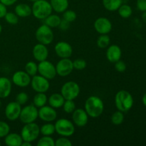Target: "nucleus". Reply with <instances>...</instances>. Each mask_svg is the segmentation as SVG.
I'll use <instances>...</instances> for the list:
<instances>
[{
  "label": "nucleus",
  "mask_w": 146,
  "mask_h": 146,
  "mask_svg": "<svg viewBox=\"0 0 146 146\" xmlns=\"http://www.w3.org/2000/svg\"><path fill=\"white\" fill-rule=\"evenodd\" d=\"M84 109L91 118H98L102 115L104 110V104L102 99L96 96H91L86 99Z\"/></svg>",
  "instance_id": "nucleus-1"
},
{
  "label": "nucleus",
  "mask_w": 146,
  "mask_h": 146,
  "mask_svg": "<svg viewBox=\"0 0 146 146\" xmlns=\"http://www.w3.org/2000/svg\"><path fill=\"white\" fill-rule=\"evenodd\" d=\"M115 105L118 111L126 113L133 106V98L128 91L121 90L115 96Z\"/></svg>",
  "instance_id": "nucleus-2"
},
{
  "label": "nucleus",
  "mask_w": 146,
  "mask_h": 146,
  "mask_svg": "<svg viewBox=\"0 0 146 146\" xmlns=\"http://www.w3.org/2000/svg\"><path fill=\"white\" fill-rule=\"evenodd\" d=\"M31 11L33 16L37 19L44 20L52 14L53 9L49 1L46 0H37L33 2Z\"/></svg>",
  "instance_id": "nucleus-3"
},
{
  "label": "nucleus",
  "mask_w": 146,
  "mask_h": 146,
  "mask_svg": "<svg viewBox=\"0 0 146 146\" xmlns=\"http://www.w3.org/2000/svg\"><path fill=\"white\" fill-rule=\"evenodd\" d=\"M56 133L60 136L70 137L75 133V126L72 121L66 118H60L54 123Z\"/></svg>",
  "instance_id": "nucleus-4"
},
{
  "label": "nucleus",
  "mask_w": 146,
  "mask_h": 146,
  "mask_svg": "<svg viewBox=\"0 0 146 146\" xmlns=\"http://www.w3.org/2000/svg\"><path fill=\"white\" fill-rule=\"evenodd\" d=\"M21 138L23 141L28 142H34L38 139L40 135V127L36 123H30L24 124L21 131Z\"/></svg>",
  "instance_id": "nucleus-5"
},
{
  "label": "nucleus",
  "mask_w": 146,
  "mask_h": 146,
  "mask_svg": "<svg viewBox=\"0 0 146 146\" xmlns=\"http://www.w3.org/2000/svg\"><path fill=\"white\" fill-rule=\"evenodd\" d=\"M35 37L38 43L47 46L53 42L54 34L51 27L43 24L36 31Z\"/></svg>",
  "instance_id": "nucleus-6"
},
{
  "label": "nucleus",
  "mask_w": 146,
  "mask_h": 146,
  "mask_svg": "<svg viewBox=\"0 0 146 146\" xmlns=\"http://www.w3.org/2000/svg\"><path fill=\"white\" fill-rule=\"evenodd\" d=\"M80 91V86L76 82L69 81L63 84L61 94L65 100H74L79 96Z\"/></svg>",
  "instance_id": "nucleus-7"
},
{
  "label": "nucleus",
  "mask_w": 146,
  "mask_h": 146,
  "mask_svg": "<svg viewBox=\"0 0 146 146\" xmlns=\"http://www.w3.org/2000/svg\"><path fill=\"white\" fill-rule=\"evenodd\" d=\"M38 118V109L34 104H30L21 108L19 119L24 124L35 122Z\"/></svg>",
  "instance_id": "nucleus-8"
},
{
  "label": "nucleus",
  "mask_w": 146,
  "mask_h": 146,
  "mask_svg": "<svg viewBox=\"0 0 146 146\" xmlns=\"http://www.w3.org/2000/svg\"><path fill=\"white\" fill-rule=\"evenodd\" d=\"M38 73L39 75L48 80L54 79L57 75L56 66H54L51 61H47V59L38 62Z\"/></svg>",
  "instance_id": "nucleus-9"
},
{
  "label": "nucleus",
  "mask_w": 146,
  "mask_h": 146,
  "mask_svg": "<svg viewBox=\"0 0 146 146\" xmlns=\"http://www.w3.org/2000/svg\"><path fill=\"white\" fill-rule=\"evenodd\" d=\"M30 85L36 93H46L50 88L49 80L39 74L32 76Z\"/></svg>",
  "instance_id": "nucleus-10"
},
{
  "label": "nucleus",
  "mask_w": 146,
  "mask_h": 146,
  "mask_svg": "<svg viewBox=\"0 0 146 146\" xmlns=\"http://www.w3.org/2000/svg\"><path fill=\"white\" fill-rule=\"evenodd\" d=\"M74 69L73 61L70 58H61L56 65V74L61 77L68 76L73 72Z\"/></svg>",
  "instance_id": "nucleus-11"
},
{
  "label": "nucleus",
  "mask_w": 146,
  "mask_h": 146,
  "mask_svg": "<svg viewBox=\"0 0 146 146\" xmlns=\"http://www.w3.org/2000/svg\"><path fill=\"white\" fill-rule=\"evenodd\" d=\"M31 78L25 71H17L13 74L11 81L20 88H25L30 85Z\"/></svg>",
  "instance_id": "nucleus-12"
},
{
  "label": "nucleus",
  "mask_w": 146,
  "mask_h": 146,
  "mask_svg": "<svg viewBox=\"0 0 146 146\" xmlns=\"http://www.w3.org/2000/svg\"><path fill=\"white\" fill-rule=\"evenodd\" d=\"M21 111V106L17 101H11L6 106L4 113L6 118L11 121H14L19 119Z\"/></svg>",
  "instance_id": "nucleus-13"
},
{
  "label": "nucleus",
  "mask_w": 146,
  "mask_h": 146,
  "mask_svg": "<svg viewBox=\"0 0 146 146\" xmlns=\"http://www.w3.org/2000/svg\"><path fill=\"white\" fill-rule=\"evenodd\" d=\"M96 31L100 34H108L111 31L113 25L111 21L106 17H99L94 23Z\"/></svg>",
  "instance_id": "nucleus-14"
},
{
  "label": "nucleus",
  "mask_w": 146,
  "mask_h": 146,
  "mask_svg": "<svg viewBox=\"0 0 146 146\" xmlns=\"http://www.w3.org/2000/svg\"><path fill=\"white\" fill-rule=\"evenodd\" d=\"M38 118L46 123H51L57 118V112L55 108L50 106H44L38 109Z\"/></svg>",
  "instance_id": "nucleus-15"
},
{
  "label": "nucleus",
  "mask_w": 146,
  "mask_h": 146,
  "mask_svg": "<svg viewBox=\"0 0 146 146\" xmlns=\"http://www.w3.org/2000/svg\"><path fill=\"white\" fill-rule=\"evenodd\" d=\"M56 55L61 58H70L73 54V48L69 43L66 41H58L54 46Z\"/></svg>",
  "instance_id": "nucleus-16"
},
{
  "label": "nucleus",
  "mask_w": 146,
  "mask_h": 146,
  "mask_svg": "<svg viewBox=\"0 0 146 146\" xmlns=\"http://www.w3.org/2000/svg\"><path fill=\"white\" fill-rule=\"evenodd\" d=\"M88 115L84 108H76L72 113V121L78 127H84L88 121Z\"/></svg>",
  "instance_id": "nucleus-17"
},
{
  "label": "nucleus",
  "mask_w": 146,
  "mask_h": 146,
  "mask_svg": "<svg viewBox=\"0 0 146 146\" xmlns=\"http://www.w3.org/2000/svg\"><path fill=\"white\" fill-rule=\"evenodd\" d=\"M33 57L38 62L46 60L48 56V50L46 45L42 44H36L32 49Z\"/></svg>",
  "instance_id": "nucleus-18"
},
{
  "label": "nucleus",
  "mask_w": 146,
  "mask_h": 146,
  "mask_svg": "<svg viewBox=\"0 0 146 146\" xmlns=\"http://www.w3.org/2000/svg\"><path fill=\"white\" fill-rule=\"evenodd\" d=\"M106 58L111 63H115L121 59L122 51L119 46L116 44L108 46L106 50Z\"/></svg>",
  "instance_id": "nucleus-19"
},
{
  "label": "nucleus",
  "mask_w": 146,
  "mask_h": 146,
  "mask_svg": "<svg viewBox=\"0 0 146 146\" xmlns=\"http://www.w3.org/2000/svg\"><path fill=\"white\" fill-rule=\"evenodd\" d=\"M11 88V81L7 77H0V98H6L9 96Z\"/></svg>",
  "instance_id": "nucleus-20"
},
{
  "label": "nucleus",
  "mask_w": 146,
  "mask_h": 146,
  "mask_svg": "<svg viewBox=\"0 0 146 146\" xmlns=\"http://www.w3.org/2000/svg\"><path fill=\"white\" fill-rule=\"evenodd\" d=\"M64 101H65V98L61 95V94H59V93L52 94L48 98V103L49 106L55 109L61 108L64 105Z\"/></svg>",
  "instance_id": "nucleus-21"
},
{
  "label": "nucleus",
  "mask_w": 146,
  "mask_h": 146,
  "mask_svg": "<svg viewBox=\"0 0 146 146\" xmlns=\"http://www.w3.org/2000/svg\"><path fill=\"white\" fill-rule=\"evenodd\" d=\"M4 138V143L8 146H21L23 142L21 135L16 133H9Z\"/></svg>",
  "instance_id": "nucleus-22"
},
{
  "label": "nucleus",
  "mask_w": 146,
  "mask_h": 146,
  "mask_svg": "<svg viewBox=\"0 0 146 146\" xmlns=\"http://www.w3.org/2000/svg\"><path fill=\"white\" fill-rule=\"evenodd\" d=\"M14 12L19 17H21V18H26L32 14L31 7L24 3L17 4L14 9Z\"/></svg>",
  "instance_id": "nucleus-23"
},
{
  "label": "nucleus",
  "mask_w": 146,
  "mask_h": 146,
  "mask_svg": "<svg viewBox=\"0 0 146 146\" xmlns=\"http://www.w3.org/2000/svg\"><path fill=\"white\" fill-rule=\"evenodd\" d=\"M50 4L52 7L53 11L58 14H61L68 9V0H50Z\"/></svg>",
  "instance_id": "nucleus-24"
},
{
  "label": "nucleus",
  "mask_w": 146,
  "mask_h": 146,
  "mask_svg": "<svg viewBox=\"0 0 146 146\" xmlns=\"http://www.w3.org/2000/svg\"><path fill=\"white\" fill-rule=\"evenodd\" d=\"M61 21V18L57 14H51L48 15L46 18L44 19V24L47 25L48 27L53 28H58L59 26L60 22Z\"/></svg>",
  "instance_id": "nucleus-25"
},
{
  "label": "nucleus",
  "mask_w": 146,
  "mask_h": 146,
  "mask_svg": "<svg viewBox=\"0 0 146 146\" xmlns=\"http://www.w3.org/2000/svg\"><path fill=\"white\" fill-rule=\"evenodd\" d=\"M104 8L109 11H115L123 4V0H102Z\"/></svg>",
  "instance_id": "nucleus-26"
},
{
  "label": "nucleus",
  "mask_w": 146,
  "mask_h": 146,
  "mask_svg": "<svg viewBox=\"0 0 146 146\" xmlns=\"http://www.w3.org/2000/svg\"><path fill=\"white\" fill-rule=\"evenodd\" d=\"M47 102L48 98L45 93H36L33 99V104L38 108L45 106Z\"/></svg>",
  "instance_id": "nucleus-27"
},
{
  "label": "nucleus",
  "mask_w": 146,
  "mask_h": 146,
  "mask_svg": "<svg viewBox=\"0 0 146 146\" xmlns=\"http://www.w3.org/2000/svg\"><path fill=\"white\" fill-rule=\"evenodd\" d=\"M117 11H118V14L120 15V17L123 19L129 18L132 15L133 13V10L131 6L125 4H121Z\"/></svg>",
  "instance_id": "nucleus-28"
},
{
  "label": "nucleus",
  "mask_w": 146,
  "mask_h": 146,
  "mask_svg": "<svg viewBox=\"0 0 146 146\" xmlns=\"http://www.w3.org/2000/svg\"><path fill=\"white\" fill-rule=\"evenodd\" d=\"M56 132L54 124L51 123H46L40 127V133L42 135H51Z\"/></svg>",
  "instance_id": "nucleus-29"
},
{
  "label": "nucleus",
  "mask_w": 146,
  "mask_h": 146,
  "mask_svg": "<svg viewBox=\"0 0 146 146\" xmlns=\"http://www.w3.org/2000/svg\"><path fill=\"white\" fill-rule=\"evenodd\" d=\"M97 46L100 48H106L111 43V38L108 34H100L97 39Z\"/></svg>",
  "instance_id": "nucleus-30"
},
{
  "label": "nucleus",
  "mask_w": 146,
  "mask_h": 146,
  "mask_svg": "<svg viewBox=\"0 0 146 146\" xmlns=\"http://www.w3.org/2000/svg\"><path fill=\"white\" fill-rule=\"evenodd\" d=\"M24 68H25L26 72L31 77L36 75L38 73V64L33 61H28L26 64Z\"/></svg>",
  "instance_id": "nucleus-31"
},
{
  "label": "nucleus",
  "mask_w": 146,
  "mask_h": 146,
  "mask_svg": "<svg viewBox=\"0 0 146 146\" xmlns=\"http://www.w3.org/2000/svg\"><path fill=\"white\" fill-rule=\"evenodd\" d=\"M111 121L113 125H120L124 121V114L123 113L120 111H116L112 114L111 117Z\"/></svg>",
  "instance_id": "nucleus-32"
},
{
  "label": "nucleus",
  "mask_w": 146,
  "mask_h": 146,
  "mask_svg": "<svg viewBox=\"0 0 146 146\" xmlns=\"http://www.w3.org/2000/svg\"><path fill=\"white\" fill-rule=\"evenodd\" d=\"M36 145L38 146H54L55 141L50 135H43L37 141Z\"/></svg>",
  "instance_id": "nucleus-33"
},
{
  "label": "nucleus",
  "mask_w": 146,
  "mask_h": 146,
  "mask_svg": "<svg viewBox=\"0 0 146 146\" xmlns=\"http://www.w3.org/2000/svg\"><path fill=\"white\" fill-rule=\"evenodd\" d=\"M62 107L66 113H72L76 109V104L74 100H65Z\"/></svg>",
  "instance_id": "nucleus-34"
},
{
  "label": "nucleus",
  "mask_w": 146,
  "mask_h": 146,
  "mask_svg": "<svg viewBox=\"0 0 146 146\" xmlns=\"http://www.w3.org/2000/svg\"><path fill=\"white\" fill-rule=\"evenodd\" d=\"M4 18L5 19L6 21L8 24H11V25H15L19 22V17L15 14V12H11V11L8 12L7 11Z\"/></svg>",
  "instance_id": "nucleus-35"
},
{
  "label": "nucleus",
  "mask_w": 146,
  "mask_h": 146,
  "mask_svg": "<svg viewBox=\"0 0 146 146\" xmlns=\"http://www.w3.org/2000/svg\"><path fill=\"white\" fill-rule=\"evenodd\" d=\"M77 18V14L73 10H68L66 9L65 11L63 12V18L64 19H65L66 21H68V22L71 23L74 22V21H76Z\"/></svg>",
  "instance_id": "nucleus-36"
},
{
  "label": "nucleus",
  "mask_w": 146,
  "mask_h": 146,
  "mask_svg": "<svg viewBox=\"0 0 146 146\" xmlns=\"http://www.w3.org/2000/svg\"><path fill=\"white\" fill-rule=\"evenodd\" d=\"M73 66H74V69L81 71L86 68L87 63L86 60L83 59V58H77L73 61Z\"/></svg>",
  "instance_id": "nucleus-37"
},
{
  "label": "nucleus",
  "mask_w": 146,
  "mask_h": 146,
  "mask_svg": "<svg viewBox=\"0 0 146 146\" xmlns=\"http://www.w3.org/2000/svg\"><path fill=\"white\" fill-rule=\"evenodd\" d=\"M10 133V126L7 123L0 121V138H4Z\"/></svg>",
  "instance_id": "nucleus-38"
},
{
  "label": "nucleus",
  "mask_w": 146,
  "mask_h": 146,
  "mask_svg": "<svg viewBox=\"0 0 146 146\" xmlns=\"http://www.w3.org/2000/svg\"><path fill=\"white\" fill-rule=\"evenodd\" d=\"M29 100V96L26 92H20L19 93L16 97V101L20 104L21 106L24 105L27 103Z\"/></svg>",
  "instance_id": "nucleus-39"
},
{
  "label": "nucleus",
  "mask_w": 146,
  "mask_h": 146,
  "mask_svg": "<svg viewBox=\"0 0 146 146\" xmlns=\"http://www.w3.org/2000/svg\"><path fill=\"white\" fill-rule=\"evenodd\" d=\"M55 145L56 146H71L72 143L68 138V137L61 136L56 141H55Z\"/></svg>",
  "instance_id": "nucleus-40"
},
{
  "label": "nucleus",
  "mask_w": 146,
  "mask_h": 146,
  "mask_svg": "<svg viewBox=\"0 0 146 146\" xmlns=\"http://www.w3.org/2000/svg\"><path fill=\"white\" fill-rule=\"evenodd\" d=\"M115 64V69L119 73H123L126 70V64L124 61L121 59L114 63Z\"/></svg>",
  "instance_id": "nucleus-41"
},
{
  "label": "nucleus",
  "mask_w": 146,
  "mask_h": 146,
  "mask_svg": "<svg viewBox=\"0 0 146 146\" xmlns=\"http://www.w3.org/2000/svg\"><path fill=\"white\" fill-rule=\"evenodd\" d=\"M70 24H71V23L66 21L64 19H61V21L60 22L58 28H59L61 31H66V30H68L69 29Z\"/></svg>",
  "instance_id": "nucleus-42"
},
{
  "label": "nucleus",
  "mask_w": 146,
  "mask_h": 146,
  "mask_svg": "<svg viewBox=\"0 0 146 146\" xmlns=\"http://www.w3.org/2000/svg\"><path fill=\"white\" fill-rule=\"evenodd\" d=\"M137 8L141 11H146V0H137Z\"/></svg>",
  "instance_id": "nucleus-43"
},
{
  "label": "nucleus",
  "mask_w": 146,
  "mask_h": 146,
  "mask_svg": "<svg viewBox=\"0 0 146 146\" xmlns=\"http://www.w3.org/2000/svg\"><path fill=\"white\" fill-rule=\"evenodd\" d=\"M7 12V6L3 4L2 3L0 2V19L4 18V16L6 15Z\"/></svg>",
  "instance_id": "nucleus-44"
},
{
  "label": "nucleus",
  "mask_w": 146,
  "mask_h": 146,
  "mask_svg": "<svg viewBox=\"0 0 146 146\" xmlns=\"http://www.w3.org/2000/svg\"><path fill=\"white\" fill-rule=\"evenodd\" d=\"M17 1V0H0V2L2 3L3 4H4L7 7L9 6H11L13 4H15Z\"/></svg>",
  "instance_id": "nucleus-45"
},
{
  "label": "nucleus",
  "mask_w": 146,
  "mask_h": 146,
  "mask_svg": "<svg viewBox=\"0 0 146 146\" xmlns=\"http://www.w3.org/2000/svg\"><path fill=\"white\" fill-rule=\"evenodd\" d=\"M31 143L28 142V141H23L22 143H21V146H31Z\"/></svg>",
  "instance_id": "nucleus-46"
},
{
  "label": "nucleus",
  "mask_w": 146,
  "mask_h": 146,
  "mask_svg": "<svg viewBox=\"0 0 146 146\" xmlns=\"http://www.w3.org/2000/svg\"><path fill=\"white\" fill-rule=\"evenodd\" d=\"M142 19L143 21H144V23L146 24V11H143V13L142 14Z\"/></svg>",
  "instance_id": "nucleus-47"
},
{
  "label": "nucleus",
  "mask_w": 146,
  "mask_h": 146,
  "mask_svg": "<svg viewBox=\"0 0 146 146\" xmlns=\"http://www.w3.org/2000/svg\"><path fill=\"white\" fill-rule=\"evenodd\" d=\"M142 101H143V104H144V106L146 107V93L143 95L142 98Z\"/></svg>",
  "instance_id": "nucleus-48"
},
{
  "label": "nucleus",
  "mask_w": 146,
  "mask_h": 146,
  "mask_svg": "<svg viewBox=\"0 0 146 146\" xmlns=\"http://www.w3.org/2000/svg\"><path fill=\"white\" fill-rule=\"evenodd\" d=\"M1 31H2V27H1V24H0V34L1 33Z\"/></svg>",
  "instance_id": "nucleus-49"
},
{
  "label": "nucleus",
  "mask_w": 146,
  "mask_h": 146,
  "mask_svg": "<svg viewBox=\"0 0 146 146\" xmlns=\"http://www.w3.org/2000/svg\"><path fill=\"white\" fill-rule=\"evenodd\" d=\"M30 1H31V2H34V1H37V0H29Z\"/></svg>",
  "instance_id": "nucleus-50"
},
{
  "label": "nucleus",
  "mask_w": 146,
  "mask_h": 146,
  "mask_svg": "<svg viewBox=\"0 0 146 146\" xmlns=\"http://www.w3.org/2000/svg\"><path fill=\"white\" fill-rule=\"evenodd\" d=\"M1 105H2V103H1V100H0V108H1Z\"/></svg>",
  "instance_id": "nucleus-51"
},
{
  "label": "nucleus",
  "mask_w": 146,
  "mask_h": 146,
  "mask_svg": "<svg viewBox=\"0 0 146 146\" xmlns=\"http://www.w3.org/2000/svg\"><path fill=\"white\" fill-rule=\"evenodd\" d=\"M1 145V141H0V145Z\"/></svg>",
  "instance_id": "nucleus-52"
}]
</instances>
